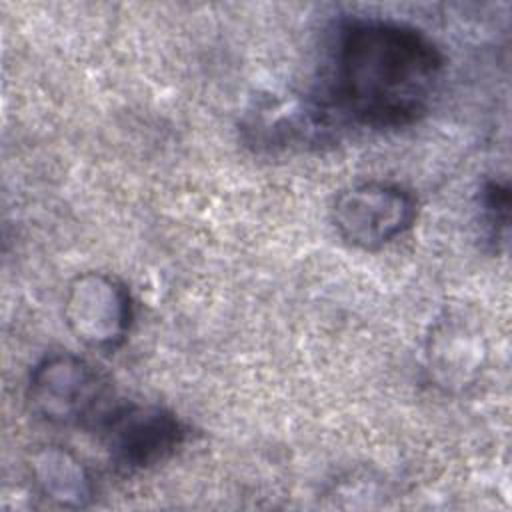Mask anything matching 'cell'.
I'll list each match as a JSON object with an SVG mask.
<instances>
[{"instance_id": "4", "label": "cell", "mask_w": 512, "mask_h": 512, "mask_svg": "<svg viewBox=\"0 0 512 512\" xmlns=\"http://www.w3.org/2000/svg\"><path fill=\"white\" fill-rule=\"evenodd\" d=\"M104 448L122 472H142L166 462L186 440V426L160 404L128 402L98 420Z\"/></svg>"}, {"instance_id": "8", "label": "cell", "mask_w": 512, "mask_h": 512, "mask_svg": "<svg viewBox=\"0 0 512 512\" xmlns=\"http://www.w3.org/2000/svg\"><path fill=\"white\" fill-rule=\"evenodd\" d=\"M482 216L486 222V230L492 242L504 240L508 230V214H510V190L506 184L490 180L480 194Z\"/></svg>"}, {"instance_id": "1", "label": "cell", "mask_w": 512, "mask_h": 512, "mask_svg": "<svg viewBox=\"0 0 512 512\" xmlns=\"http://www.w3.org/2000/svg\"><path fill=\"white\" fill-rule=\"evenodd\" d=\"M446 58L420 28L390 18H352L336 34L330 94L340 122L404 128L432 106Z\"/></svg>"}, {"instance_id": "7", "label": "cell", "mask_w": 512, "mask_h": 512, "mask_svg": "<svg viewBox=\"0 0 512 512\" xmlns=\"http://www.w3.org/2000/svg\"><path fill=\"white\" fill-rule=\"evenodd\" d=\"M32 474L40 492L60 506L80 508L92 498V482L84 464L64 448L48 446L36 452Z\"/></svg>"}, {"instance_id": "6", "label": "cell", "mask_w": 512, "mask_h": 512, "mask_svg": "<svg viewBox=\"0 0 512 512\" xmlns=\"http://www.w3.org/2000/svg\"><path fill=\"white\" fill-rule=\"evenodd\" d=\"M342 124L324 98L288 100L266 106L252 122L254 140L266 148H306L334 138V126Z\"/></svg>"}, {"instance_id": "3", "label": "cell", "mask_w": 512, "mask_h": 512, "mask_svg": "<svg viewBox=\"0 0 512 512\" xmlns=\"http://www.w3.org/2000/svg\"><path fill=\"white\" fill-rule=\"evenodd\" d=\"M418 216L416 196L394 182H360L336 194L330 218L338 236L374 252L406 234Z\"/></svg>"}, {"instance_id": "2", "label": "cell", "mask_w": 512, "mask_h": 512, "mask_svg": "<svg viewBox=\"0 0 512 512\" xmlns=\"http://www.w3.org/2000/svg\"><path fill=\"white\" fill-rule=\"evenodd\" d=\"M108 380L72 352L44 356L28 376L26 398L34 414L58 426H76L102 416ZM100 420V418H98Z\"/></svg>"}, {"instance_id": "5", "label": "cell", "mask_w": 512, "mask_h": 512, "mask_svg": "<svg viewBox=\"0 0 512 512\" xmlns=\"http://www.w3.org/2000/svg\"><path fill=\"white\" fill-rule=\"evenodd\" d=\"M128 288L106 272L78 274L64 296V322L88 348L112 352L124 344L132 324Z\"/></svg>"}]
</instances>
